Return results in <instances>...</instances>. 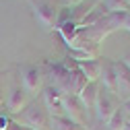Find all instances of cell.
I'll list each match as a JSON object with an SVG mask.
<instances>
[{"label": "cell", "instance_id": "obj_1", "mask_svg": "<svg viewBox=\"0 0 130 130\" xmlns=\"http://www.w3.org/2000/svg\"><path fill=\"white\" fill-rule=\"evenodd\" d=\"M47 76H50L52 83L62 95H78L83 91V87L89 83V80L83 76V72H68L66 68L62 66L60 62H50L47 64Z\"/></svg>", "mask_w": 130, "mask_h": 130}, {"label": "cell", "instance_id": "obj_2", "mask_svg": "<svg viewBox=\"0 0 130 130\" xmlns=\"http://www.w3.org/2000/svg\"><path fill=\"white\" fill-rule=\"evenodd\" d=\"M17 124L25 126V128H31V130H50V113H47L45 105L37 103V101H31L19 116Z\"/></svg>", "mask_w": 130, "mask_h": 130}, {"label": "cell", "instance_id": "obj_3", "mask_svg": "<svg viewBox=\"0 0 130 130\" xmlns=\"http://www.w3.org/2000/svg\"><path fill=\"white\" fill-rule=\"evenodd\" d=\"M33 4V14L37 23L45 29H56L58 25V19H60V6L56 2H52V0H39V2H31Z\"/></svg>", "mask_w": 130, "mask_h": 130}, {"label": "cell", "instance_id": "obj_4", "mask_svg": "<svg viewBox=\"0 0 130 130\" xmlns=\"http://www.w3.org/2000/svg\"><path fill=\"white\" fill-rule=\"evenodd\" d=\"M118 97L113 95V93H109V91H105L101 85H99V93H97V101H95V113H97V120L99 122H107L109 118H111V113L116 111V107L120 105L118 101Z\"/></svg>", "mask_w": 130, "mask_h": 130}, {"label": "cell", "instance_id": "obj_5", "mask_svg": "<svg viewBox=\"0 0 130 130\" xmlns=\"http://www.w3.org/2000/svg\"><path fill=\"white\" fill-rule=\"evenodd\" d=\"M41 83H43V74L37 66H31V64H27V66L21 68V87L33 97L39 89H41Z\"/></svg>", "mask_w": 130, "mask_h": 130}, {"label": "cell", "instance_id": "obj_6", "mask_svg": "<svg viewBox=\"0 0 130 130\" xmlns=\"http://www.w3.org/2000/svg\"><path fill=\"white\" fill-rule=\"evenodd\" d=\"M43 105L50 116H66L64 113V95L54 85H47L43 89Z\"/></svg>", "mask_w": 130, "mask_h": 130}, {"label": "cell", "instance_id": "obj_7", "mask_svg": "<svg viewBox=\"0 0 130 130\" xmlns=\"http://www.w3.org/2000/svg\"><path fill=\"white\" fill-rule=\"evenodd\" d=\"M31 103V95L23 89V87H14L8 97H6V109H8V116H19V113Z\"/></svg>", "mask_w": 130, "mask_h": 130}, {"label": "cell", "instance_id": "obj_8", "mask_svg": "<svg viewBox=\"0 0 130 130\" xmlns=\"http://www.w3.org/2000/svg\"><path fill=\"white\" fill-rule=\"evenodd\" d=\"M64 113H66V118H70L80 126H85L87 122V107L80 103L78 95H64Z\"/></svg>", "mask_w": 130, "mask_h": 130}, {"label": "cell", "instance_id": "obj_9", "mask_svg": "<svg viewBox=\"0 0 130 130\" xmlns=\"http://www.w3.org/2000/svg\"><path fill=\"white\" fill-rule=\"evenodd\" d=\"M99 85L116 95L118 91V74H116V64H113V60L109 58H103L101 60V76H99Z\"/></svg>", "mask_w": 130, "mask_h": 130}, {"label": "cell", "instance_id": "obj_10", "mask_svg": "<svg viewBox=\"0 0 130 130\" xmlns=\"http://www.w3.org/2000/svg\"><path fill=\"white\" fill-rule=\"evenodd\" d=\"M116 64V74H118V91H116V97L120 99H130V70L128 66L122 62V60H113Z\"/></svg>", "mask_w": 130, "mask_h": 130}, {"label": "cell", "instance_id": "obj_11", "mask_svg": "<svg viewBox=\"0 0 130 130\" xmlns=\"http://www.w3.org/2000/svg\"><path fill=\"white\" fill-rule=\"evenodd\" d=\"M78 64V70L83 72V76L89 80V83H99V76H101V60H87V62H76Z\"/></svg>", "mask_w": 130, "mask_h": 130}, {"label": "cell", "instance_id": "obj_12", "mask_svg": "<svg viewBox=\"0 0 130 130\" xmlns=\"http://www.w3.org/2000/svg\"><path fill=\"white\" fill-rule=\"evenodd\" d=\"M105 14H107V10H105L103 2H99V0H97V2H95V6H93V8H91L87 14H85V17H83V21L78 23V29H85V27H91V25H95L99 19H103Z\"/></svg>", "mask_w": 130, "mask_h": 130}, {"label": "cell", "instance_id": "obj_13", "mask_svg": "<svg viewBox=\"0 0 130 130\" xmlns=\"http://www.w3.org/2000/svg\"><path fill=\"white\" fill-rule=\"evenodd\" d=\"M97 93H99V83H87L83 87V91L78 93V99L87 109H93L95 101H97Z\"/></svg>", "mask_w": 130, "mask_h": 130}, {"label": "cell", "instance_id": "obj_14", "mask_svg": "<svg viewBox=\"0 0 130 130\" xmlns=\"http://www.w3.org/2000/svg\"><path fill=\"white\" fill-rule=\"evenodd\" d=\"M56 29H58V33L62 35V39H64V43H70L76 35H78V23H74V21H68V19H64V21H58V25H56Z\"/></svg>", "mask_w": 130, "mask_h": 130}, {"label": "cell", "instance_id": "obj_15", "mask_svg": "<svg viewBox=\"0 0 130 130\" xmlns=\"http://www.w3.org/2000/svg\"><path fill=\"white\" fill-rule=\"evenodd\" d=\"M50 130H87V126H80L66 116H50Z\"/></svg>", "mask_w": 130, "mask_h": 130}, {"label": "cell", "instance_id": "obj_16", "mask_svg": "<svg viewBox=\"0 0 130 130\" xmlns=\"http://www.w3.org/2000/svg\"><path fill=\"white\" fill-rule=\"evenodd\" d=\"M66 56L72 58L74 62H87V60H97V50H78V47H66Z\"/></svg>", "mask_w": 130, "mask_h": 130}, {"label": "cell", "instance_id": "obj_17", "mask_svg": "<svg viewBox=\"0 0 130 130\" xmlns=\"http://www.w3.org/2000/svg\"><path fill=\"white\" fill-rule=\"evenodd\" d=\"M126 122H128V116H126V111H124V109L118 105V107H116V111L111 113V118H109L105 124H107V128H109V130H124Z\"/></svg>", "mask_w": 130, "mask_h": 130}, {"label": "cell", "instance_id": "obj_18", "mask_svg": "<svg viewBox=\"0 0 130 130\" xmlns=\"http://www.w3.org/2000/svg\"><path fill=\"white\" fill-rule=\"evenodd\" d=\"M103 6L107 12H130L128 0H103Z\"/></svg>", "mask_w": 130, "mask_h": 130}, {"label": "cell", "instance_id": "obj_19", "mask_svg": "<svg viewBox=\"0 0 130 130\" xmlns=\"http://www.w3.org/2000/svg\"><path fill=\"white\" fill-rule=\"evenodd\" d=\"M10 122H12V118L8 116V113H0V130H6Z\"/></svg>", "mask_w": 130, "mask_h": 130}, {"label": "cell", "instance_id": "obj_20", "mask_svg": "<svg viewBox=\"0 0 130 130\" xmlns=\"http://www.w3.org/2000/svg\"><path fill=\"white\" fill-rule=\"evenodd\" d=\"M58 2L64 6V8H72V6H76V4H80L83 0H58Z\"/></svg>", "mask_w": 130, "mask_h": 130}, {"label": "cell", "instance_id": "obj_21", "mask_svg": "<svg viewBox=\"0 0 130 130\" xmlns=\"http://www.w3.org/2000/svg\"><path fill=\"white\" fill-rule=\"evenodd\" d=\"M120 107H122V109L126 111V116L130 118V99H124V101L120 103Z\"/></svg>", "mask_w": 130, "mask_h": 130}, {"label": "cell", "instance_id": "obj_22", "mask_svg": "<svg viewBox=\"0 0 130 130\" xmlns=\"http://www.w3.org/2000/svg\"><path fill=\"white\" fill-rule=\"evenodd\" d=\"M6 130H23V126H21V124H17V122L12 120V122L8 124V128H6Z\"/></svg>", "mask_w": 130, "mask_h": 130}, {"label": "cell", "instance_id": "obj_23", "mask_svg": "<svg viewBox=\"0 0 130 130\" xmlns=\"http://www.w3.org/2000/svg\"><path fill=\"white\" fill-rule=\"evenodd\" d=\"M4 103H6V99H4V89L0 87V109L4 107Z\"/></svg>", "mask_w": 130, "mask_h": 130}, {"label": "cell", "instance_id": "obj_24", "mask_svg": "<svg viewBox=\"0 0 130 130\" xmlns=\"http://www.w3.org/2000/svg\"><path fill=\"white\" fill-rule=\"evenodd\" d=\"M124 29H126V31H130V12L126 14V23H124Z\"/></svg>", "mask_w": 130, "mask_h": 130}, {"label": "cell", "instance_id": "obj_25", "mask_svg": "<svg viewBox=\"0 0 130 130\" xmlns=\"http://www.w3.org/2000/svg\"><path fill=\"white\" fill-rule=\"evenodd\" d=\"M122 62H124V64H126V66H128V70H130V54H126V56H124V60H122Z\"/></svg>", "mask_w": 130, "mask_h": 130}, {"label": "cell", "instance_id": "obj_26", "mask_svg": "<svg viewBox=\"0 0 130 130\" xmlns=\"http://www.w3.org/2000/svg\"><path fill=\"white\" fill-rule=\"evenodd\" d=\"M124 130H130V118H128V122H126V126H124Z\"/></svg>", "mask_w": 130, "mask_h": 130}, {"label": "cell", "instance_id": "obj_27", "mask_svg": "<svg viewBox=\"0 0 130 130\" xmlns=\"http://www.w3.org/2000/svg\"><path fill=\"white\" fill-rule=\"evenodd\" d=\"M23 130H31V128H25V126H23Z\"/></svg>", "mask_w": 130, "mask_h": 130}, {"label": "cell", "instance_id": "obj_28", "mask_svg": "<svg viewBox=\"0 0 130 130\" xmlns=\"http://www.w3.org/2000/svg\"><path fill=\"white\" fill-rule=\"evenodd\" d=\"M128 2H130V0H128Z\"/></svg>", "mask_w": 130, "mask_h": 130}]
</instances>
